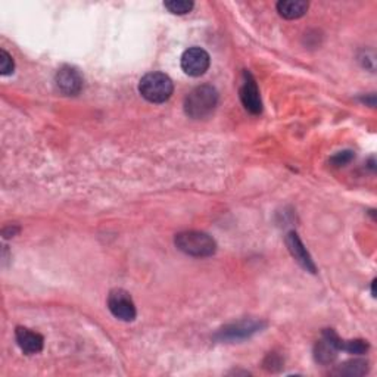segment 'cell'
Wrapping results in <instances>:
<instances>
[{"label": "cell", "instance_id": "obj_4", "mask_svg": "<svg viewBox=\"0 0 377 377\" xmlns=\"http://www.w3.org/2000/svg\"><path fill=\"white\" fill-rule=\"evenodd\" d=\"M108 308L111 314L121 321H133L137 316L136 305L130 293L124 289H114L108 296Z\"/></svg>", "mask_w": 377, "mask_h": 377}, {"label": "cell", "instance_id": "obj_6", "mask_svg": "<svg viewBox=\"0 0 377 377\" xmlns=\"http://www.w3.org/2000/svg\"><path fill=\"white\" fill-rule=\"evenodd\" d=\"M239 96H241L242 105L245 106V109L248 112H251L252 115L261 114V111H263L261 94H259L256 80L253 79V76L249 73V71H243Z\"/></svg>", "mask_w": 377, "mask_h": 377}, {"label": "cell", "instance_id": "obj_10", "mask_svg": "<svg viewBox=\"0 0 377 377\" xmlns=\"http://www.w3.org/2000/svg\"><path fill=\"white\" fill-rule=\"evenodd\" d=\"M286 246L289 249V252L292 253V256L295 258V261L306 271L310 273H317L316 264L313 261L311 255L306 251V248L303 246L302 241L299 239V236L296 231H289L286 236Z\"/></svg>", "mask_w": 377, "mask_h": 377}, {"label": "cell", "instance_id": "obj_12", "mask_svg": "<svg viewBox=\"0 0 377 377\" xmlns=\"http://www.w3.org/2000/svg\"><path fill=\"white\" fill-rule=\"evenodd\" d=\"M308 2L305 0H280L277 4V12L286 19H298L308 11Z\"/></svg>", "mask_w": 377, "mask_h": 377}, {"label": "cell", "instance_id": "obj_16", "mask_svg": "<svg viewBox=\"0 0 377 377\" xmlns=\"http://www.w3.org/2000/svg\"><path fill=\"white\" fill-rule=\"evenodd\" d=\"M15 64L12 56L6 51H0V74L2 76H9L14 73Z\"/></svg>", "mask_w": 377, "mask_h": 377}, {"label": "cell", "instance_id": "obj_1", "mask_svg": "<svg viewBox=\"0 0 377 377\" xmlns=\"http://www.w3.org/2000/svg\"><path fill=\"white\" fill-rule=\"evenodd\" d=\"M218 105V91L209 84L195 87L184 99V112L193 120L209 116Z\"/></svg>", "mask_w": 377, "mask_h": 377}, {"label": "cell", "instance_id": "obj_15", "mask_svg": "<svg viewBox=\"0 0 377 377\" xmlns=\"http://www.w3.org/2000/svg\"><path fill=\"white\" fill-rule=\"evenodd\" d=\"M164 6L174 15H186L193 9L195 4L191 0H169V2L164 4Z\"/></svg>", "mask_w": 377, "mask_h": 377}, {"label": "cell", "instance_id": "obj_3", "mask_svg": "<svg viewBox=\"0 0 377 377\" xmlns=\"http://www.w3.org/2000/svg\"><path fill=\"white\" fill-rule=\"evenodd\" d=\"M139 91L151 104H164L171 98L174 84L167 74L149 73L140 80Z\"/></svg>", "mask_w": 377, "mask_h": 377}, {"label": "cell", "instance_id": "obj_9", "mask_svg": "<svg viewBox=\"0 0 377 377\" xmlns=\"http://www.w3.org/2000/svg\"><path fill=\"white\" fill-rule=\"evenodd\" d=\"M266 324L261 321H255V320H243L239 323L230 324L224 328L220 330V333L217 338L220 341H241L252 336L253 333L259 332Z\"/></svg>", "mask_w": 377, "mask_h": 377}, {"label": "cell", "instance_id": "obj_7", "mask_svg": "<svg viewBox=\"0 0 377 377\" xmlns=\"http://www.w3.org/2000/svg\"><path fill=\"white\" fill-rule=\"evenodd\" d=\"M341 338L332 328H326L323 332V338L316 343L314 357L316 361L320 364H330L333 363L338 357V352L341 351Z\"/></svg>", "mask_w": 377, "mask_h": 377}, {"label": "cell", "instance_id": "obj_18", "mask_svg": "<svg viewBox=\"0 0 377 377\" xmlns=\"http://www.w3.org/2000/svg\"><path fill=\"white\" fill-rule=\"evenodd\" d=\"M374 286H376V280L371 281V295L376 296V291H374Z\"/></svg>", "mask_w": 377, "mask_h": 377}, {"label": "cell", "instance_id": "obj_8", "mask_svg": "<svg viewBox=\"0 0 377 377\" xmlns=\"http://www.w3.org/2000/svg\"><path fill=\"white\" fill-rule=\"evenodd\" d=\"M55 84L65 96H76V94L83 90V77L77 68L65 65L58 69L55 76Z\"/></svg>", "mask_w": 377, "mask_h": 377}, {"label": "cell", "instance_id": "obj_17", "mask_svg": "<svg viewBox=\"0 0 377 377\" xmlns=\"http://www.w3.org/2000/svg\"><path fill=\"white\" fill-rule=\"evenodd\" d=\"M353 159V152L352 151H343V152H338L335 156H332V164L336 165V167H343V165L349 164Z\"/></svg>", "mask_w": 377, "mask_h": 377}, {"label": "cell", "instance_id": "obj_11", "mask_svg": "<svg viewBox=\"0 0 377 377\" xmlns=\"http://www.w3.org/2000/svg\"><path fill=\"white\" fill-rule=\"evenodd\" d=\"M15 339L21 351L26 352L27 356H34V353L41 352L44 346L43 336L37 332H33V330L27 327H16Z\"/></svg>", "mask_w": 377, "mask_h": 377}, {"label": "cell", "instance_id": "obj_13", "mask_svg": "<svg viewBox=\"0 0 377 377\" xmlns=\"http://www.w3.org/2000/svg\"><path fill=\"white\" fill-rule=\"evenodd\" d=\"M368 370V363L364 360H352V361H346L345 364H342L338 370L336 374H342V376H363L366 374Z\"/></svg>", "mask_w": 377, "mask_h": 377}, {"label": "cell", "instance_id": "obj_2", "mask_svg": "<svg viewBox=\"0 0 377 377\" xmlns=\"http://www.w3.org/2000/svg\"><path fill=\"white\" fill-rule=\"evenodd\" d=\"M174 243L186 255L196 258L211 256L217 252V242L208 233L198 230H188L176 234Z\"/></svg>", "mask_w": 377, "mask_h": 377}, {"label": "cell", "instance_id": "obj_14", "mask_svg": "<svg viewBox=\"0 0 377 377\" xmlns=\"http://www.w3.org/2000/svg\"><path fill=\"white\" fill-rule=\"evenodd\" d=\"M370 345L367 341L363 339H353V341H341V351H345L352 356H363L368 351Z\"/></svg>", "mask_w": 377, "mask_h": 377}, {"label": "cell", "instance_id": "obj_5", "mask_svg": "<svg viewBox=\"0 0 377 377\" xmlns=\"http://www.w3.org/2000/svg\"><path fill=\"white\" fill-rule=\"evenodd\" d=\"M211 65V58L202 47H188L181 55V69L187 76L201 77Z\"/></svg>", "mask_w": 377, "mask_h": 377}]
</instances>
